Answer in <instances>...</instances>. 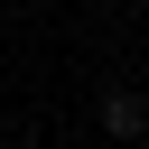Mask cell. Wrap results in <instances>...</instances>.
I'll return each instance as SVG.
<instances>
[{"mask_svg":"<svg viewBox=\"0 0 149 149\" xmlns=\"http://www.w3.org/2000/svg\"><path fill=\"white\" fill-rule=\"evenodd\" d=\"M102 130H112V140H140V130H149V93H130V84L102 93Z\"/></svg>","mask_w":149,"mask_h":149,"instance_id":"cell-1","label":"cell"}]
</instances>
